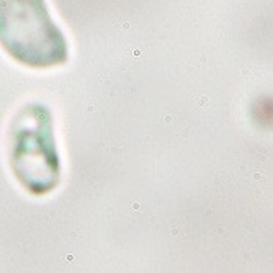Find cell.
I'll use <instances>...</instances> for the list:
<instances>
[{
  "label": "cell",
  "mask_w": 273,
  "mask_h": 273,
  "mask_svg": "<svg viewBox=\"0 0 273 273\" xmlns=\"http://www.w3.org/2000/svg\"><path fill=\"white\" fill-rule=\"evenodd\" d=\"M8 159L13 174L30 191L46 193L57 185L61 162L46 105L28 103L17 113L8 131Z\"/></svg>",
  "instance_id": "2"
},
{
  "label": "cell",
  "mask_w": 273,
  "mask_h": 273,
  "mask_svg": "<svg viewBox=\"0 0 273 273\" xmlns=\"http://www.w3.org/2000/svg\"><path fill=\"white\" fill-rule=\"evenodd\" d=\"M0 46L31 69L59 67L69 59L66 34L53 20L46 0H0Z\"/></svg>",
  "instance_id": "1"
}]
</instances>
